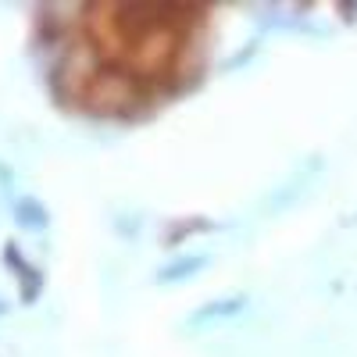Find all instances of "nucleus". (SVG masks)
Here are the masks:
<instances>
[{"label":"nucleus","mask_w":357,"mask_h":357,"mask_svg":"<svg viewBox=\"0 0 357 357\" xmlns=\"http://www.w3.org/2000/svg\"><path fill=\"white\" fill-rule=\"evenodd\" d=\"M4 261L11 264V275L18 272V296H22V304H36V296H40L43 286H47L43 268L29 261V257L22 254V247H15V243L4 247Z\"/></svg>","instance_id":"1"},{"label":"nucleus","mask_w":357,"mask_h":357,"mask_svg":"<svg viewBox=\"0 0 357 357\" xmlns=\"http://www.w3.org/2000/svg\"><path fill=\"white\" fill-rule=\"evenodd\" d=\"M11 218H15V225L25 229V232H47V229H50V207H47L40 197L22 193V197L11 200Z\"/></svg>","instance_id":"2"},{"label":"nucleus","mask_w":357,"mask_h":357,"mask_svg":"<svg viewBox=\"0 0 357 357\" xmlns=\"http://www.w3.org/2000/svg\"><path fill=\"white\" fill-rule=\"evenodd\" d=\"M207 264H211V257H207V254H186V257H178V261L158 268L154 282L158 286H175V282H183V279H193L200 268H207Z\"/></svg>","instance_id":"3"},{"label":"nucleus","mask_w":357,"mask_h":357,"mask_svg":"<svg viewBox=\"0 0 357 357\" xmlns=\"http://www.w3.org/2000/svg\"><path fill=\"white\" fill-rule=\"evenodd\" d=\"M240 307H247V296H232L229 304H211V307H204V311H197V314L190 318V325H200L204 318H222V314H232V311H240Z\"/></svg>","instance_id":"4"},{"label":"nucleus","mask_w":357,"mask_h":357,"mask_svg":"<svg viewBox=\"0 0 357 357\" xmlns=\"http://www.w3.org/2000/svg\"><path fill=\"white\" fill-rule=\"evenodd\" d=\"M8 314V301H4V296H0V318H4Z\"/></svg>","instance_id":"5"}]
</instances>
